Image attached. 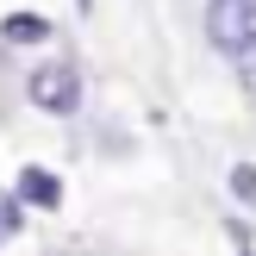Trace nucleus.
Wrapping results in <instances>:
<instances>
[{
    "label": "nucleus",
    "mask_w": 256,
    "mask_h": 256,
    "mask_svg": "<svg viewBox=\"0 0 256 256\" xmlns=\"http://www.w3.org/2000/svg\"><path fill=\"white\" fill-rule=\"evenodd\" d=\"M206 38L219 50H250L256 44V0H212L206 6Z\"/></svg>",
    "instance_id": "1"
},
{
    "label": "nucleus",
    "mask_w": 256,
    "mask_h": 256,
    "mask_svg": "<svg viewBox=\"0 0 256 256\" xmlns=\"http://www.w3.org/2000/svg\"><path fill=\"white\" fill-rule=\"evenodd\" d=\"M25 94H32V106H44V112H75L82 106V75H75L69 62H44V69H32Z\"/></svg>",
    "instance_id": "2"
},
{
    "label": "nucleus",
    "mask_w": 256,
    "mask_h": 256,
    "mask_svg": "<svg viewBox=\"0 0 256 256\" xmlns=\"http://www.w3.org/2000/svg\"><path fill=\"white\" fill-rule=\"evenodd\" d=\"M12 200H19V206H62V182L50 169H19V188H12Z\"/></svg>",
    "instance_id": "3"
},
{
    "label": "nucleus",
    "mask_w": 256,
    "mask_h": 256,
    "mask_svg": "<svg viewBox=\"0 0 256 256\" xmlns=\"http://www.w3.org/2000/svg\"><path fill=\"white\" fill-rule=\"evenodd\" d=\"M0 38H6V44H44L50 19H44V12H12V19L0 25Z\"/></svg>",
    "instance_id": "4"
},
{
    "label": "nucleus",
    "mask_w": 256,
    "mask_h": 256,
    "mask_svg": "<svg viewBox=\"0 0 256 256\" xmlns=\"http://www.w3.org/2000/svg\"><path fill=\"white\" fill-rule=\"evenodd\" d=\"M232 194L244 200V206H256V169H250V162H238V169H232Z\"/></svg>",
    "instance_id": "5"
},
{
    "label": "nucleus",
    "mask_w": 256,
    "mask_h": 256,
    "mask_svg": "<svg viewBox=\"0 0 256 256\" xmlns=\"http://www.w3.org/2000/svg\"><path fill=\"white\" fill-rule=\"evenodd\" d=\"M19 219H25V206H19L12 194H0V244H6V238L19 232Z\"/></svg>",
    "instance_id": "6"
},
{
    "label": "nucleus",
    "mask_w": 256,
    "mask_h": 256,
    "mask_svg": "<svg viewBox=\"0 0 256 256\" xmlns=\"http://www.w3.org/2000/svg\"><path fill=\"white\" fill-rule=\"evenodd\" d=\"M238 82L256 94V44H250V50H238Z\"/></svg>",
    "instance_id": "7"
},
{
    "label": "nucleus",
    "mask_w": 256,
    "mask_h": 256,
    "mask_svg": "<svg viewBox=\"0 0 256 256\" xmlns=\"http://www.w3.org/2000/svg\"><path fill=\"white\" fill-rule=\"evenodd\" d=\"M75 6H82V12H88V6H94V0H75Z\"/></svg>",
    "instance_id": "8"
}]
</instances>
